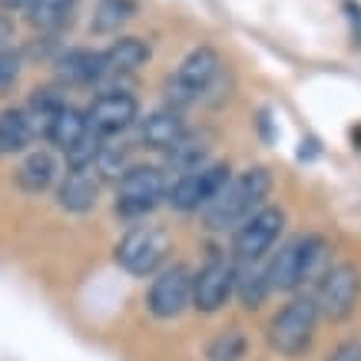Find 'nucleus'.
<instances>
[{"label": "nucleus", "instance_id": "22", "mask_svg": "<svg viewBox=\"0 0 361 361\" xmlns=\"http://www.w3.org/2000/svg\"><path fill=\"white\" fill-rule=\"evenodd\" d=\"M136 17V0H99L90 30L93 33H116L123 23Z\"/></svg>", "mask_w": 361, "mask_h": 361}, {"label": "nucleus", "instance_id": "16", "mask_svg": "<svg viewBox=\"0 0 361 361\" xmlns=\"http://www.w3.org/2000/svg\"><path fill=\"white\" fill-rule=\"evenodd\" d=\"M87 116H83V110H77V106H70V103H63V106H56L54 113H50V120L44 123V136L54 146H60V149H73L83 136H87Z\"/></svg>", "mask_w": 361, "mask_h": 361}, {"label": "nucleus", "instance_id": "7", "mask_svg": "<svg viewBox=\"0 0 361 361\" xmlns=\"http://www.w3.org/2000/svg\"><path fill=\"white\" fill-rule=\"evenodd\" d=\"M285 229V212L279 206H259L249 219H242L232 235V252L242 262H259L272 249Z\"/></svg>", "mask_w": 361, "mask_h": 361}, {"label": "nucleus", "instance_id": "17", "mask_svg": "<svg viewBox=\"0 0 361 361\" xmlns=\"http://www.w3.org/2000/svg\"><path fill=\"white\" fill-rule=\"evenodd\" d=\"M33 136H37V120L27 113V106H13V110L0 113V156H13L27 149Z\"/></svg>", "mask_w": 361, "mask_h": 361}, {"label": "nucleus", "instance_id": "18", "mask_svg": "<svg viewBox=\"0 0 361 361\" xmlns=\"http://www.w3.org/2000/svg\"><path fill=\"white\" fill-rule=\"evenodd\" d=\"M60 80L63 83H73V87H90L103 80V63H99L97 50H66L60 56Z\"/></svg>", "mask_w": 361, "mask_h": 361}, {"label": "nucleus", "instance_id": "12", "mask_svg": "<svg viewBox=\"0 0 361 361\" xmlns=\"http://www.w3.org/2000/svg\"><path fill=\"white\" fill-rule=\"evenodd\" d=\"M232 288H235V265L226 262V259H209L192 275V298H189V305L196 312H202V315H212V312H219L232 298Z\"/></svg>", "mask_w": 361, "mask_h": 361}, {"label": "nucleus", "instance_id": "9", "mask_svg": "<svg viewBox=\"0 0 361 361\" xmlns=\"http://www.w3.org/2000/svg\"><path fill=\"white\" fill-rule=\"evenodd\" d=\"M166 252H169V235L153 226H140L126 232L116 245V262L130 275H153L166 262Z\"/></svg>", "mask_w": 361, "mask_h": 361}, {"label": "nucleus", "instance_id": "5", "mask_svg": "<svg viewBox=\"0 0 361 361\" xmlns=\"http://www.w3.org/2000/svg\"><path fill=\"white\" fill-rule=\"evenodd\" d=\"M229 179V166L226 163H202L196 169L176 176V183H166V202L176 212H202V209L216 199Z\"/></svg>", "mask_w": 361, "mask_h": 361}, {"label": "nucleus", "instance_id": "24", "mask_svg": "<svg viewBox=\"0 0 361 361\" xmlns=\"http://www.w3.org/2000/svg\"><path fill=\"white\" fill-rule=\"evenodd\" d=\"M245 351H249V338H245V331L242 329H226V331H219L216 338L209 341L206 358L209 361H242L245 358Z\"/></svg>", "mask_w": 361, "mask_h": 361}, {"label": "nucleus", "instance_id": "11", "mask_svg": "<svg viewBox=\"0 0 361 361\" xmlns=\"http://www.w3.org/2000/svg\"><path fill=\"white\" fill-rule=\"evenodd\" d=\"M83 116H87V130L97 140H110L140 120V103L126 90H110V93H99Z\"/></svg>", "mask_w": 361, "mask_h": 361}, {"label": "nucleus", "instance_id": "21", "mask_svg": "<svg viewBox=\"0 0 361 361\" xmlns=\"http://www.w3.org/2000/svg\"><path fill=\"white\" fill-rule=\"evenodd\" d=\"M232 295H239L245 308H262L269 298V282H265V269H255V262H245V269H235V288Z\"/></svg>", "mask_w": 361, "mask_h": 361}, {"label": "nucleus", "instance_id": "28", "mask_svg": "<svg viewBox=\"0 0 361 361\" xmlns=\"http://www.w3.org/2000/svg\"><path fill=\"white\" fill-rule=\"evenodd\" d=\"M13 37V27H11V20H7V17H0V50H7V40H11Z\"/></svg>", "mask_w": 361, "mask_h": 361}, {"label": "nucleus", "instance_id": "3", "mask_svg": "<svg viewBox=\"0 0 361 361\" xmlns=\"http://www.w3.org/2000/svg\"><path fill=\"white\" fill-rule=\"evenodd\" d=\"M219 70H222V60L212 47L189 50V54L183 56V63L176 66V73L166 80V99H169V106L179 110V106H189V103L202 99L209 90H212Z\"/></svg>", "mask_w": 361, "mask_h": 361}, {"label": "nucleus", "instance_id": "13", "mask_svg": "<svg viewBox=\"0 0 361 361\" xmlns=\"http://www.w3.org/2000/svg\"><path fill=\"white\" fill-rule=\"evenodd\" d=\"M99 199V179L93 176V169H70L63 176V183L56 189V202L66 212H90Z\"/></svg>", "mask_w": 361, "mask_h": 361}, {"label": "nucleus", "instance_id": "8", "mask_svg": "<svg viewBox=\"0 0 361 361\" xmlns=\"http://www.w3.org/2000/svg\"><path fill=\"white\" fill-rule=\"evenodd\" d=\"M166 199V176L159 166H130L116 179V209L123 216H146Z\"/></svg>", "mask_w": 361, "mask_h": 361}, {"label": "nucleus", "instance_id": "10", "mask_svg": "<svg viewBox=\"0 0 361 361\" xmlns=\"http://www.w3.org/2000/svg\"><path fill=\"white\" fill-rule=\"evenodd\" d=\"M189 298H192V272L186 265H166L156 272L153 285L146 292V308L153 318L169 322V318H179L186 312Z\"/></svg>", "mask_w": 361, "mask_h": 361}, {"label": "nucleus", "instance_id": "1", "mask_svg": "<svg viewBox=\"0 0 361 361\" xmlns=\"http://www.w3.org/2000/svg\"><path fill=\"white\" fill-rule=\"evenodd\" d=\"M272 189V176L262 166H252L239 176H229L226 186L216 192V199L202 209V219L209 229H235L242 219H249L255 209L262 206V199Z\"/></svg>", "mask_w": 361, "mask_h": 361}, {"label": "nucleus", "instance_id": "25", "mask_svg": "<svg viewBox=\"0 0 361 361\" xmlns=\"http://www.w3.org/2000/svg\"><path fill=\"white\" fill-rule=\"evenodd\" d=\"M17 77H20V54L0 50V90H7Z\"/></svg>", "mask_w": 361, "mask_h": 361}, {"label": "nucleus", "instance_id": "20", "mask_svg": "<svg viewBox=\"0 0 361 361\" xmlns=\"http://www.w3.org/2000/svg\"><path fill=\"white\" fill-rule=\"evenodd\" d=\"M80 0H30L27 7V20L37 27V30H60L73 11H77Z\"/></svg>", "mask_w": 361, "mask_h": 361}, {"label": "nucleus", "instance_id": "26", "mask_svg": "<svg viewBox=\"0 0 361 361\" xmlns=\"http://www.w3.org/2000/svg\"><path fill=\"white\" fill-rule=\"evenodd\" d=\"M331 361H361V341L358 338L341 341L338 348L331 351Z\"/></svg>", "mask_w": 361, "mask_h": 361}, {"label": "nucleus", "instance_id": "2", "mask_svg": "<svg viewBox=\"0 0 361 361\" xmlns=\"http://www.w3.org/2000/svg\"><path fill=\"white\" fill-rule=\"evenodd\" d=\"M329 242L308 232V235H298V239L285 242L279 255L265 265V282H269V292H295L308 279H318L329 265Z\"/></svg>", "mask_w": 361, "mask_h": 361}, {"label": "nucleus", "instance_id": "23", "mask_svg": "<svg viewBox=\"0 0 361 361\" xmlns=\"http://www.w3.org/2000/svg\"><path fill=\"white\" fill-rule=\"evenodd\" d=\"M133 166L130 159V146H120V142H106L99 140L97 159H93V173H99L103 179H120L126 169Z\"/></svg>", "mask_w": 361, "mask_h": 361}, {"label": "nucleus", "instance_id": "15", "mask_svg": "<svg viewBox=\"0 0 361 361\" xmlns=\"http://www.w3.org/2000/svg\"><path fill=\"white\" fill-rule=\"evenodd\" d=\"M149 60V44L140 37H120L106 50H99L103 77H120V73H136Z\"/></svg>", "mask_w": 361, "mask_h": 361}, {"label": "nucleus", "instance_id": "19", "mask_svg": "<svg viewBox=\"0 0 361 361\" xmlns=\"http://www.w3.org/2000/svg\"><path fill=\"white\" fill-rule=\"evenodd\" d=\"M54 179H56V163L47 149L30 153L20 163V169H17V183H20V189H27V192H44V189L54 186Z\"/></svg>", "mask_w": 361, "mask_h": 361}, {"label": "nucleus", "instance_id": "27", "mask_svg": "<svg viewBox=\"0 0 361 361\" xmlns=\"http://www.w3.org/2000/svg\"><path fill=\"white\" fill-rule=\"evenodd\" d=\"M27 7H30V0H0V11H7V13L27 11Z\"/></svg>", "mask_w": 361, "mask_h": 361}, {"label": "nucleus", "instance_id": "14", "mask_svg": "<svg viewBox=\"0 0 361 361\" xmlns=\"http://www.w3.org/2000/svg\"><path fill=\"white\" fill-rule=\"evenodd\" d=\"M183 136H186V123H183L179 110H173V106L149 113V116L140 123V142L146 149L166 153V149H169L176 140H183Z\"/></svg>", "mask_w": 361, "mask_h": 361}, {"label": "nucleus", "instance_id": "6", "mask_svg": "<svg viewBox=\"0 0 361 361\" xmlns=\"http://www.w3.org/2000/svg\"><path fill=\"white\" fill-rule=\"evenodd\" d=\"M358 292H361L358 269L351 262H335L318 275V288L312 298H315L318 315L331 318V322H345L358 305Z\"/></svg>", "mask_w": 361, "mask_h": 361}, {"label": "nucleus", "instance_id": "4", "mask_svg": "<svg viewBox=\"0 0 361 361\" xmlns=\"http://www.w3.org/2000/svg\"><path fill=\"white\" fill-rule=\"evenodd\" d=\"M315 325H318V308L312 295H298L269 322V348L285 355V358H295L312 345L315 338Z\"/></svg>", "mask_w": 361, "mask_h": 361}]
</instances>
